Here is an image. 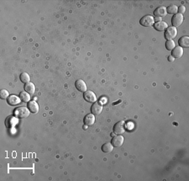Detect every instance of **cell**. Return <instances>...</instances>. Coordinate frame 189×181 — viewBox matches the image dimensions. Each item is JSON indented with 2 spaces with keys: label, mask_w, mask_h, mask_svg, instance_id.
<instances>
[{
  "label": "cell",
  "mask_w": 189,
  "mask_h": 181,
  "mask_svg": "<svg viewBox=\"0 0 189 181\" xmlns=\"http://www.w3.org/2000/svg\"><path fill=\"white\" fill-rule=\"evenodd\" d=\"M19 98L21 99L23 102H30V95L29 93H27L26 91L25 92H21L20 94H19Z\"/></svg>",
  "instance_id": "obj_18"
},
{
  "label": "cell",
  "mask_w": 189,
  "mask_h": 181,
  "mask_svg": "<svg viewBox=\"0 0 189 181\" xmlns=\"http://www.w3.org/2000/svg\"><path fill=\"white\" fill-rule=\"evenodd\" d=\"M167 12L169 14H176L177 13V6L175 5H171L167 8Z\"/></svg>",
  "instance_id": "obj_20"
},
{
  "label": "cell",
  "mask_w": 189,
  "mask_h": 181,
  "mask_svg": "<svg viewBox=\"0 0 189 181\" xmlns=\"http://www.w3.org/2000/svg\"><path fill=\"white\" fill-rule=\"evenodd\" d=\"M25 90L29 93L30 95H34V91H35V87H34V83H27L25 84Z\"/></svg>",
  "instance_id": "obj_17"
},
{
  "label": "cell",
  "mask_w": 189,
  "mask_h": 181,
  "mask_svg": "<svg viewBox=\"0 0 189 181\" xmlns=\"http://www.w3.org/2000/svg\"><path fill=\"white\" fill-rule=\"evenodd\" d=\"M102 110H103V105L100 103L95 102L92 105V107H91V112H92V114H93L94 116L100 115L101 112H102Z\"/></svg>",
  "instance_id": "obj_9"
},
{
  "label": "cell",
  "mask_w": 189,
  "mask_h": 181,
  "mask_svg": "<svg viewBox=\"0 0 189 181\" xmlns=\"http://www.w3.org/2000/svg\"><path fill=\"white\" fill-rule=\"evenodd\" d=\"M125 130H126L125 122L124 121H120L117 122L114 126V133L117 135H122L124 132H125Z\"/></svg>",
  "instance_id": "obj_4"
},
{
  "label": "cell",
  "mask_w": 189,
  "mask_h": 181,
  "mask_svg": "<svg viewBox=\"0 0 189 181\" xmlns=\"http://www.w3.org/2000/svg\"><path fill=\"white\" fill-rule=\"evenodd\" d=\"M178 44L179 47L182 48H188L189 47V37L188 36H182L178 40Z\"/></svg>",
  "instance_id": "obj_16"
},
{
  "label": "cell",
  "mask_w": 189,
  "mask_h": 181,
  "mask_svg": "<svg viewBox=\"0 0 189 181\" xmlns=\"http://www.w3.org/2000/svg\"><path fill=\"white\" fill-rule=\"evenodd\" d=\"M19 78H20L21 82L24 83H30V75H29L28 74H26V73H22V74H20V76H19Z\"/></svg>",
  "instance_id": "obj_22"
},
{
  "label": "cell",
  "mask_w": 189,
  "mask_h": 181,
  "mask_svg": "<svg viewBox=\"0 0 189 181\" xmlns=\"http://www.w3.org/2000/svg\"><path fill=\"white\" fill-rule=\"evenodd\" d=\"M140 24L145 27H150L155 24V18L151 15H146L140 19Z\"/></svg>",
  "instance_id": "obj_3"
},
{
  "label": "cell",
  "mask_w": 189,
  "mask_h": 181,
  "mask_svg": "<svg viewBox=\"0 0 189 181\" xmlns=\"http://www.w3.org/2000/svg\"><path fill=\"white\" fill-rule=\"evenodd\" d=\"M28 109L30 110V111L31 113L36 114L39 111V105L34 100V101H30V102H28Z\"/></svg>",
  "instance_id": "obj_14"
},
{
  "label": "cell",
  "mask_w": 189,
  "mask_h": 181,
  "mask_svg": "<svg viewBox=\"0 0 189 181\" xmlns=\"http://www.w3.org/2000/svg\"><path fill=\"white\" fill-rule=\"evenodd\" d=\"M183 15L181 14H176L173 15V17L172 18V24L173 27H178L180 26L182 22H183Z\"/></svg>",
  "instance_id": "obj_5"
},
{
  "label": "cell",
  "mask_w": 189,
  "mask_h": 181,
  "mask_svg": "<svg viewBox=\"0 0 189 181\" xmlns=\"http://www.w3.org/2000/svg\"><path fill=\"white\" fill-rule=\"evenodd\" d=\"M121 102V100H119V101H118V102H117V103H114L113 104V105H115V104H118V103H120Z\"/></svg>",
  "instance_id": "obj_27"
},
{
  "label": "cell",
  "mask_w": 189,
  "mask_h": 181,
  "mask_svg": "<svg viewBox=\"0 0 189 181\" xmlns=\"http://www.w3.org/2000/svg\"><path fill=\"white\" fill-rule=\"evenodd\" d=\"M172 55L174 58H180L183 55V49L181 47H176L172 51Z\"/></svg>",
  "instance_id": "obj_15"
},
{
  "label": "cell",
  "mask_w": 189,
  "mask_h": 181,
  "mask_svg": "<svg viewBox=\"0 0 189 181\" xmlns=\"http://www.w3.org/2000/svg\"><path fill=\"white\" fill-rule=\"evenodd\" d=\"M174 59H175V58H174L172 56H170L169 57H168V61H170V62H173Z\"/></svg>",
  "instance_id": "obj_26"
},
{
  "label": "cell",
  "mask_w": 189,
  "mask_h": 181,
  "mask_svg": "<svg viewBox=\"0 0 189 181\" xmlns=\"http://www.w3.org/2000/svg\"><path fill=\"white\" fill-rule=\"evenodd\" d=\"M114 149V146L112 145V143H109V142H107V143H104L103 146H102V151L103 152H111Z\"/></svg>",
  "instance_id": "obj_19"
},
{
  "label": "cell",
  "mask_w": 189,
  "mask_h": 181,
  "mask_svg": "<svg viewBox=\"0 0 189 181\" xmlns=\"http://www.w3.org/2000/svg\"><path fill=\"white\" fill-rule=\"evenodd\" d=\"M124 141H125V138H124V137H123V136H121V135H118V136H116V137H114L112 138L111 143L114 147H119L123 145Z\"/></svg>",
  "instance_id": "obj_7"
},
{
  "label": "cell",
  "mask_w": 189,
  "mask_h": 181,
  "mask_svg": "<svg viewBox=\"0 0 189 181\" xmlns=\"http://www.w3.org/2000/svg\"><path fill=\"white\" fill-rule=\"evenodd\" d=\"M17 123V120L14 119V117H8V119L6 120V125L7 127H12Z\"/></svg>",
  "instance_id": "obj_21"
},
{
  "label": "cell",
  "mask_w": 189,
  "mask_h": 181,
  "mask_svg": "<svg viewBox=\"0 0 189 181\" xmlns=\"http://www.w3.org/2000/svg\"><path fill=\"white\" fill-rule=\"evenodd\" d=\"M20 98L18 97L16 95H10L9 98H8V104L11 106H14V105H17L19 104L20 103Z\"/></svg>",
  "instance_id": "obj_11"
},
{
  "label": "cell",
  "mask_w": 189,
  "mask_h": 181,
  "mask_svg": "<svg viewBox=\"0 0 189 181\" xmlns=\"http://www.w3.org/2000/svg\"><path fill=\"white\" fill-rule=\"evenodd\" d=\"M167 27L168 25L167 24V22L162 21V20L161 21L156 22L155 24H154V28L157 31H164V30H166L167 29Z\"/></svg>",
  "instance_id": "obj_12"
},
{
  "label": "cell",
  "mask_w": 189,
  "mask_h": 181,
  "mask_svg": "<svg viewBox=\"0 0 189 181\" xmlns=\"http://www.w3.org/2000/svg\"><path fill=\"white\" fill-rule=\"evenodd\" d=\"M75 85H76V88L78 91L80 92H86L87 91V84L86 83L84 82L82 79H78L75 83Z\"/></svg>",
  "instance_id": "obj_10"
},
{
  "label": "cell",
  "mask_w": 189,
  "mask_h": 181,
  "mask_svg": "<svg viewBox=\"0 0 189 181\" xmlns=\"http://www.w3.org/2000/svg\"><path fill=\"white\" fill-rule=\"evenodd\" d=\"M83 98H84V99L86 101L89 102V103H95L97 101V96H96V95L93 91L87 90L86 92H84Z\"/></svg>",
  "instance_id": "obj_6"
},
{
  "label": "cell",
  "mask_w": 189,
  "mask_h": 181,
  "mask_svg": "<svg viewBox=\"0 0 189 181\" xmlns=\"http://www.w3.org/2000/svg\"><path fill=\"white\" fill-rule=\"evenodd\" d=\"M30 110L26 107H18L13 110V116L16 118H27L30 116Z\"/></svg>",
  "instance_id": "obj_1"
},
{
  "label": "cell",
  "mask_w": 189,
  "mask_h": 181,
  "mask_svg": "<svg viewBox=\"0 0 189 181\" xmlns=\"http://www.w3.org/2000/svg\"><path fill=\"white\" fill-rule=\"evenodd\" d=\"M84 125H93L95 123V116L93 114H88L84 117Z\"/></svg>",
  "instance_id": "obj_13"
},
{
  "label": "cell",
  "mask_w": 189,
  "mask_h": 181,
  "mask_svg": "<svg viewBox=\"0 0 189 181\" xmlns=\"http://www.w3.org/2000/svg\"><path fill=\"white\" fill-rule=\"evenodd\" d=\"M175 47H176V44L172 40H168L166 42V48L169 51H172Z\"/></svg>",
  "instance_id": "obj_23"
},
{
  "label": "cell",
  "mask_w": 189,
  "mask_h": 181,
  "mask_svg": "<svg viewBox=\"0 0 189 181\" xmlns=\"http://www.w3.org/2000/svg\"><path fill=\"white\" fill-rule=\"evenodd\" d=\"M177 12H179V14H182L186 12V8L184 5H180L179 7H177Z\"/></svg>",
  "instance_id": "obj_25"
},
{
  "label": "cell",
  "mask_w": 189,
  "mask_h": 181,
  "mask_svg": "<svg viewBox=\"0 0 189 181\" xmlns=\"http://www.w3.org/2000/svg\"><path fill=\"white\" fill-rule=\"evenodd\" d=\"M167 8L164 7V6H160L158 8H156L155 10L154 11V15L155 16V18H163L167 15Z\"/></svg>",
  "instance_id": "obj_8"
},
{
  "label": "cell",
  "mask_w": 189,
  "mask_h": 181,
  "mask_svg": "<svg viewBox=\"0 0 189 181\" xmlns=\"http://www.w3.org/2000/svg\"><path fill=\"white\" fill-rule=\"evenodd\" d=\"M176 35H177V30L176 27H173V26L167 27V29L165 30V33H164V36L167 41L176 38Z\"/></svg>",
  "instance_id": "obj_2"
},
{
  "label": "cell",
  "mask_w": 189,
  "mask_h": 181,
  "mask_svg": "<svg viewBox=\"0 0 189 181\" xmlns=\"http://www.w3.org/2000/svg\"><path fill=\"white\" fill-rule=\"evenodd\" d=\"M0 97H1V99H8V98L9 97V92L6 90V89H2L1 92H0Z\"/></svg>",
  "instance_id": "obj_24"
}]
</instances>
